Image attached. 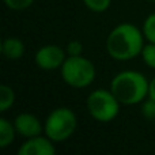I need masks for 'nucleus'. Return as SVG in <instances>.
<instances>
[{
  "label": "nucleus",
  "instance_id": "nucleus-1",
  "mask_svg": "<svg viewBox=\"0 0 155 155\" xmlns=\"http://www.w3.org/2000/svg\"><path fill=\"white\" fill-rule=\"evenodd\" d=\"M144 34L136 25L124 22L112 29L106 38V52L117 61H128L140 56L144 48Z\"/></svg>",
  "mask_w": 155,
  "mask_h": 155
},
{
  "label": "nucleus",
  "instance_id": "nucleus-2",
  "mask_svg": "<svg viewBox=\"0 0 155 155\" xmlns=\"http://www.w3.org/2000/svg\"><path fill=\"white\" fill-rule=\"evenodd\" d=\"M110 90L121 105H139L148 98L150 80L139 71H121L112 79Z\"/></svg>",
  "mask_w": 155,
  "mask_h": 155
},
{
  "label": "nucleus",
  "instance_id": "nucleus-3",
  "mask_svg": "<svg viewBox=\"0 0 155 155\" xmlns=\"http://www.w3.org/2000/svg\"><path fill=\"white\" fill-rule=\"evenodd\" d=\"M78 128V117L70 107H56L48 114L44 123V134L54 143L70 139Z\"/></svg>",
  "mask_w": 155,
  "mask_h": 155
},
{
  "label": "nucleus",
  "instance_id": "nucleus-4",
  "mask_svg": "<svg viewBox=\"0 0 155 155\" xmlns=\"http://www.w3.org/2000/svg\"><path fill=\"white\" fill-rule=\"evenodd\" d=\"M60 74L70 87L86 88L95 80L97 71L95 65L87 57L80 56H67L64 64L60 68Z\"/></svg>",
  "mask_w": 155,
  "mask_h": 155
},
{
  "label": "nucleus",
  "instance_id": "nucleus-5",
  "mask_svg": "<svg viewBox=\"0 0 155 155\" xmlns=\"http://www.w3.org/2000/svg\"><path fill=\"white\" fill-rule=\"evenodd\" d=\"M120 106L121 104L110 88H98L91 91L86 101L88 114L98 123L113 121L120 113Z\"/></svg>",
  "mask_w": 155,
  "mask_h": 155
},
{
  "label": "nucleus",
  "instance_id": "nucleus-6",
  "mask_svg": "<svg viewBox=\"0 0 155 155\" xmlns=\"http://www.w3.org/2000/svg\"><path fill=\"white\" fill-rule=\"evenodd\" d=\"M67 51L61 48L60 45L48 44L44 45L35 52L34 61L38 68L44 71H54L60 70L67 59Z\"/></svg>",
  "mask_w": 155,
  "mask_h": 155
},
{
  "label": "nucleus",
  "instance_id": "nucleus-7",
  "mask_svg": "<svg viewBox=\"0 0 155 155\" xmlns=\"http://www.w3.org/2000/svg\"><path fill=\"white\" fill-rule=\"evenodd\" d=\"M56 154L54 142L48 136H38L26 139L18 148V155H53Z\"/></svg>",
  "mask_w": 155,
  "mask_h": 155
},
{
  "label": "nucleus",
  "instance_id": "nucleus-8",
  "mask_svg": "<svg viewBox=\"0 0 155 155\" xmlns=\"http://www.w3.org/2000/svg\"><path fill=\"white\" fill-rule=\"evenodd\" d=\"M14 125H15L16 134L19 136L25 137V139H30V137L42 135L44 132V124L41 123L37 116L31 114V113L18 114L14 120Z\"/></svg>",
  "mask_w": 155,
  "mask_h": 155
},
{
  "label": "nucleus",
  "instance_id": "nucleus-9",
  "mask_svg": "<svg viewBox=\"0 0 155 155\" xmlns=\"http://www.w3.org/2000/svg\"><path fill=\"white\" fill-rule=\"evenodd\" d=\"M0 49H2L3 56L8 60H19L25 54V51H26L23 41L16 37L4 38Z\"/></svg>",
  "mask_w": 155,
  "mask_h": 155
},
{
  "label": "nucleus",
  "instance_id": "nucleus-10",
  "mask_svg": "<svg viewBox=\"0 0 155 155\" xmlns=\"http://www.w3.org/2000/svg\"><path fill=\"white\" fill-rule=\"evenodd\" d=\"M16 129L14 125V121L11 123L5 117L0 118V147L5 148L15 140L16 136Z\"/></svg>",
  "mask_w": 155,
  "mask_h": 155
},
{
  "label": "nucleus",
  "instance_id": "nucleus-11",
  "mask_svg": "<svg viewBox=\"0 0 155 155\" xmlns=\"http://www.w3.org/2000/svg\"><path fill=\"white\" fill-rule=\"evenodd\" d=\"M15 102V93L7 84L0 86V112H7Z\"/></svg>",
  "mask_w": 155,
  "mask_h": 155
},
{
  "label": "nucleus",
  "instance_id": "nucleus-12",
  "mask_svg": "<svg viewBox=\"0 0 155 155\" xmlns=\"http://www.w3.org/2000/svg\"><path fill=\"white\" fill-rule=\"evenodd\" d=\"M142 30H143V34H144L146 40L148 42L155 44V12L150 14L144 19V22L142 25Z\"/></svg>",
  "mask_w": 155,
  "mask_h": 155
},
{
  "label": "nucleus",
  "instance_id": "nucleus-13",
  "mask_svg": "<svg viewBox=\"0 0 155 155\" xmlns=\"http://www.w3.org/2000/svg\"><path fill=\"white\" fill-rule=\"evenodd\" d=\"M140 56H142L143 61H144V64L147 65V67L155 68V44L154 42L146 44L142 53H140Z\"/></svg>",
  "mask_w": 155,
  "mask_h": 155
},
{
  "label": "nucleus",
  "instance_id": "nucleus-14",
  "mask_svg": "<svg viewBox=\"0 0 155 155\" xmlns=\"http://www.w3.org/2000/svg\"><path fill=\"white\" fill-rule=\"evenodd\" d=\"M82 2L93 12H104L112 4V0H82Z\"/></svg>",
  "mask_w": 155,
  "mask_h": 155
},
{
  "label": "nucleus",
  "instance_id": "nucleus-15",
  "mask_svg": "<svg viewBox=\"0 0 155 155\" xmlns=\"http://www.w3.org/2000/svg\"><path fill=\"white\" fill-rule=\"evenodd\" d=\"M140 110H142V114L144 116V118L154 121L155 120V99L150 98V97L146 98L144 101L142 102Z\"/></svg>",
  "mask_w": 155,
  "mask_h": 155
},
{
  "label": "nucleus",
  "instance_id": "nucleus-16",
  "mask_svg": "<svg viewBox=\"0 0 155 155\" xmlns=\"http://www.w3.org/2000/svg\"><path fill=\"white\" fill-rule=\"evenodd\" d=\"M5 5H7L10 10L14 11H22L29 8L30 5H33L34 0H4Z\"/></svg>",
  "mask_w": 155,
  "mask_h": 155
},
{
  "label": "nucleus",
  "instance_id": "nucleus-17",
  "mask_svg": "<svg viewBox=\"0 0 155 155\" xmlns=\"http://www.w3.org/2000/svg\"><path fill=\"white\" fill-rule=\"evenodd\" d=\"M67 54L68 56H80L83 53V45L80 41L74 40L67 44Z\"/></svg>",
  "mask_w": 155,
  "mask_h": 155
},
{
  "label": "nucleus",
  "instance_id": "nucleus-18",
  "mask_svg": "<svg viewBox=\"0 0 155 155\" xmlns=\"http://www.w3.org/2000/svg\"><path fill=\"white\" fill-rule=\"evenodd\" d=\"M148 97L155 99V78L153 80H150V90H148Z\"/></svg>",
  "mask_w": 155,
  "mask_h": 155
},
{
  "label": "nucleus",
  "instance_id": "nucleus-19",
  "mask_svg": "<svg viewBox=\"0 0 155 155\" xmlns=\"http://www.w3.org/2000/svg\"><path fill=\"white\" fill-rule=\"evenodd\" d=\"M150 2H155V0H150Z\"/></svg>",
  "mask_w": 155,
  "mask_h": 155
}]
</instances>
